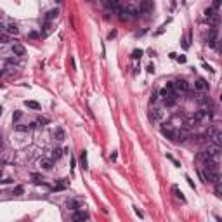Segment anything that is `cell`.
<instances>
[{
  "mask_svg": "<svg viewBox=\"0 0 222 222\" xmlns=\"http://www.w3.org/2000/svg\"><path fill=\"white\" fill-rule=\"evenodd\" d=\"M194 89H196V90H206V89H208V83H206V80H203V78H198V80L194 82Z\"/></svg>",
  "mask_w": 222,
  "mask_h": 222,
  "instance_id": "cell-6",
  "label": "cell"
},
{
  "mask_svg": "<svg viewBox=\"0 0 222 222\" xmlns=\"http://www.w3.org/2000/svg\"><path fill=\"white\" fill-rule=\"evenodd\" d=\"M24 104H26L28 108H31V110H40V104H38L37 101H26Z\"/></svg>",
  "mask_w": 222,
  "mask_h": 222,
  "instance_id": "cell-20",
  "label": "cell"
},
{
  "mask_svg": "<svg viewBox=\"0 0 222 222\" xmlns=\"http://www.w3.org/2000/svg\"><path fill=\"white\" fill-rule=\"evenodd\" d=\"M38 123H43L45 125V123H49V120L47 118H38Z\"/></svg>",
  "mask_w": 222,
  "mask_h": 222,
  "instance_id": "cell-30",
  "label": "cell"
},
{
  "mask_svg": "<svg viewBox=\"0 0 222 222\" xmlns=\"http://www.w3.org/2000/svg\"><path fill=\"white\" fill-rule=\"evenodd\" d=\"M57 16H59V11H57V9H51V11L47 12V16H45V19H47V21L51 23V21H52V19H56Z\"/></svg>",
  "mask_w": 222,
  "mask_h": 222,
  "instance_id": "cell-15",
  "label": "cell"
},
{
  "mask_svg": "<svg viewBox=\"0 0 222 222\" xmlns=\"http://www.w3.org/2000/svg\"><path fill=\"white\" fill-rule=\"evenodd\" d=\"M85 219H89V215L85 212H75L73 213V221H85Z\"/></svg>",
  "mask_w": 222,
  "mask_h": 222,
  "instance_id": "cell-16",
  "label": "cell"
},
{
  "mask_svg": "<svg viewBox=\"0 0 222 222\" xmlns=\"http://www.w3.org/2000/svg\"><path fill=\"white\" fill-rule=\"evenodd\" d=\"M206 116H210V113H208V111L203 108V110H200L196 115H194V122H201V120H203V118H206Z\"/></svg>",
  "mask_w": 222,
  "mask_h": 222,
  "instance_id": "cell-8",
  "label": "cell"
},
{
  "mask_svg": "<svg viewBox=\"0 0 222 222\" xmlns=\"http://www.w3.org/2000/svg\"><path fill=\"white\" fill-rule=\"evenodd\" d=\"M0 146H2V137H0Z\"/></svg>",
  "mask_w": 222,
  "mask_h": 222,
  "instance_id": "cell-36",
  "label": "cell"
},
{
  "mask_svg": "<svg viewBox=\"0 0 222 222\" xmlns=\"http://www.w3.org/2000/svg\"><path fill=\"white\" fill-rule=\"evenodd\" d=\"M149 120H151V122H160V120H162V111L160 110H153L151 113H149Z\"/></svg>",
  "mask_w": 222,
  "mask_h": 222,
  "instance_id": "cell-9",
  "label": "cell"
},
{
  "mask_svg": "<svg viewBox=\"0 0 222 222\" xmlns=\"http://www.w3.org/2000/svg\"><path fill=\"white\" fill-rule=\"evenodd\" d=\"M80 165L83 170H87L89 168V162H87V151H82V154H80Z\"/></svg>",
  "mask_w": 222,
  "mask_h": 222,
  "instance_id": "cell-10",
  "label": "cell"
},
{
  "mask_svg": "<svg viewBox=\"0 0 222 222\" xmlns=\"http://www.w3.org/2000/svg\"><path fill=\"white\" fill-rule=\"evenodd\" d=\"M222 135H221V130H213V135H212V139H213V144H217V146H221V142H222V139H221Z\"/></svg>",
  "mask_w": 222,
  "mask_h": 222,
  "instance_id": "cell-13",
  "label": "cell"
},
{
  "mask_svg": "<svg viewBox=\"0 0 222 222\" xmlns=\"http://www.w3.org/2000/svg\"><path fill=\"white\" fill-rule=\"evenodd\" d=\"M123 12H127V14H130V16H139L141 14V9H137V7H134V5H129V7H125L123 9Z\"/></svg>",
  "mask_w": 222,
  "mask_h": 222,
  "instance_id": "cell-7",
  "label": "cell"
},
{
  "mask_svg": "<svg viewBox=\"0 0 222 222\" xmlns=\"http://www.w3.org/2000/svg\"><path fill=\"white\" fill-rule=\"evenodd\" d=\"M7 31H9V33H14V35H18V33H19L18 24H16V23H9V26H7Z\"/></svg>",
  "mask_w": 222,
  "mask_h": 222,
  "instance_id": "cell-18",
  "label": "cell"
},
{
  "mask_svg": "<svg viewBox=\"0 0 222 222\" xmlns=\"http://www.w3.org/2000/svg\"><path fill=\"white\" fill-rule=\"evenodd\" d=\"M217 28H212L210 30V33H208V43H210V47H215V42H217Z\"/></svg>",
  "mask_w": 222,
  "mask_h": 222,
  "instance_id": "cell-5",
  "label": "cell"
},
{
  "mask_svg": "<svg viewBox=\"0 0 222 222\" xmlns=\"http://www.w3.org/2000/svg\"><path fill=\"white\" fill-rule=\"evenodd\" d=\"M54 137L57 139V141H63V139H64V130H63V129H56Z\"/></svg>",
  "mask_w": 222,
  "mask_h": 222,
  "instance_id": "cell-19",
  "label": "cell"
},
{
  "mask_svg": "<svg viewBox=\"0 0 222 222\" xmlns=\"http://www.w3.org/2000/svg\"><path fill=\"white\" fill-rule=\"evenodd\" d=\"M186 181H187V182H189V186H191V187H194V182H193V181H191V179H189V177H186Z\"/></svg>",
  "mask_w": 222,
  "mask_h": 222,
  "instance_id": "cell-34",
  "label": "cell"
},
{
  "mask_svg": "<svg viewBox=\"0 0 222 222\" xmlns=\"http://www.w3.org/2000/svg\"><path fill=\"white\" fill-rule=\"evenodd\" d=\"M2 73H4V71H2V70H0V76H2Z\"/></svg>",
  "mask_w": 222,
  "mask_h": 222,
  "instance_id": "cell-37",
  "label": "cell"
},
{
  "mask_svg": "<svg viewBox=\"0 0 222 222\" xmlns=\"http://www.w3.org/2000/svg\"><path fill=\"white\" fill-rule=\"evenodd\" d=\"M30 129H31V125H16V130L18 132H28Z\"/></svg>",
  "mask_w": 222,
  "mask_h": 222,
  "instance_id": "cell-23",
  "label": "cell"
},
{
  "mask_svg": "<svg viewBox=\"0 0 222 222\" xmlns=\"http://www.w3.org/2000/svg\"><path fill=\"white\" fill-rule=\"evenodd\" d=\"M38 163H40V166H42L43 170H51V168H52V162H51V160H47V158H42Z\"/></svg>",
  "mask_w": 222,
  "mask_h": 222,
  "instance_id": "cell-12",
  "label": "cell"
},
{
  "mask_svg": "<svg viewBox=\"0 0 222 222\" xmlns=\"http://www.w3.org/2000/svg\"><path fill=\"white\" fill-rule=\"evenodd\" d=\"M9 42H11L9 35H5V33H0V43H9Z\"/></svg>",
  "mask_w": 222,
  "mask_h": 222,
  "instance_id": "cell-25",
  "label": "cell"
},
{
  "mask_svg": "<svg viewBox=\"0 0 222 222\" xmlns=\"http://www.w3.org/2000/svg\"><path fill=\"white\" fill-rule=\"evenodd\" d=\"M63 2H64V0H56V4H63Z\"/></svg>",
  "mask_w": 222,
  "mask_h": 222,
  "instance_id": "cell-35",
  "label": "cell"
},
{
  "mask_svg": "<svg viewBox=\"0 0 222 222\" xmlns=\"http://www.w3.org/2000/svg\"><path fill=\"white\" fill-rule=\"evenodd\" d=\"M142 54H144V52H142L141 49H135V51L132 52V57H134V59H141V57H142Z\"/></svg>",
  "mask_w": 222,
  "mask_h": 222,
  "instance_id": "cell-24",
  "label": "cell"
},
{
  "mask_svg": "<svg viewBox=\"0 0 222 222\" xmlns=\"http://www.w3.org/2000/svg\"><path fill=\"white\" fill-rule=\"evenodd\" d=\"M148 71H149V73H153V71H154V66H153V64H149V66H148Z\"/></svg>",
  "mask_w": 222,
  "mask_h": 222,
  "instance_id": "cell-33",
  "label": "cell"
},
{
  "mask_svg": "<svg viewBox=\"0 0 222 222\" xmlns=\"http://www.w3.org/2000/svg\"><path fill=\"white\" fill-rule=\"evenodd\" d=\"M172 191H174V194H175V196H177V198H179L181 201H186V198H184V194H182V191H181V189H179L177 186H174V187H172Z\"/></svg>",
  "mask_w": 222,
  "mask_h": 222,
  "instance_id": "cell-17",
  "label": "cell"
},
{
  "mask_svg": "<svg viewBox=\"0 0 222 222\" xmlns=\"http://www.w3.org/2000/svg\"><path fill=\"white\" fill-rule=\"evenodd\" d=\"M156 101H158V94L153 92V94H151V99H149V102H151V104H154Z\"/></svg>",
  "mask_w": 222,
  "mask_h": 222,
  "instance_id": "cell-26",
  "label": "cell"
},
{
  "mask_svg": "<svg viewBox=\"0 0 222 222\" xmlns=\"http://www.w3.org/2000/svg\"><path fill=\"white\" fill-rule=\"evenodd\" d=\"M61 156H63V149H54V151H52V154H51V158H52V160H59Z\"/></svg>",
  "mask_w": 222,
  "mask_h": 222,
  "instance_id": "cell-21",
  "label": "cell"
},
{
  "mask_svg": "<svg viewBox=\"0 0 222 222\" xmlns=\"http://www.w3.org/2000/svg\"><path fill=\"white\" fill-rule=\"evenodd\" d=\"M201 177H203L205 182H212V184L219 182V174H217V170H212V168H206V166H205V170L201 172Z\"/></svg>",
  "mask_w": 222,
  "mask_h": 222,
  "instance_id": "cell-1",
  "label": "cell"
},
{
  "mask_svg": "<svg viewBox=\"0 0 222 222\" xmlns=\"http://www.w3.org/2000/svg\"><path fill=\"white\" fill-rule=\"evenodd\" d=\"M219 153H221V146H217V144L210 146V148L205 151L206 156H210V158H217V160H219Z\"/></svg>",
  "mask_w": 222,
  "mask_h": 222,
  "instance_id": "cell-4",
  "label": "cell"
},
{
  "mask_svg": "<svg viewBox=\"0 0 222 222\" xmlns=\"http://www.w3.org/2000/svg\"><path fill=\"white\" fill-rule=\"evenodd\" d=\"M177 61H179V63H186V57H184V56H179V57H177Z\"/></svg>",
  "mask_w": 222,
  "mask_h": 222,
  "instance_id": "cell-31",
  "label": "cell"
},
{
  "mask_svg": "<svg viewBox=\"0 0 222 222\" xmlns=\"http://www.w3.org/2000/svg\"><path fill=\"white\" fill-rule=\"evenodd\" d=\"M174 85H175V90H179V92H189L191 90V85L186 82V80H177V82H174Z\"/></svg>",
  "mask_w": 222,
  "mask_h": 222,
  "instance_id": "cell-2",
  "label": "cell"
},
{
  "mask_svg": "<svg viewBox=\"0 0 222 222\" xmlns=\"http://www.w3.org/2000/svg\"><path fill=\"white\" fill-rule=\"evenodd\" d=\"M219 7H221V0H213V5H212V9L219 11Z\"/></svg>",
  "mask_w": 222,
  "mask_h": 222,
  "instance_id": "cell-28",
  "label": "cell"
},
{
  "mask_svg": "<svg viewBox=\"0 0 222 222\" xmlns=\"http://www.w3.org/2000/svg\"><path fill=\"white\" fill-rule=\"evenodd\" d=\"M12 52H14V56H24V47L21 43H14L12 45Z\"/></svg>",
  "mask_w": 222,
  "mask_h": 222,
  "instance_id": "cell-11",
  "label": "cell"
},
{
  "mask_svg": "<svg viewBox=\"0 0 222 222\" xmlns=\"http://www.w3.org/2000/svg\"><path fill=\"white\" fill-rule=\"evenodd\" d=\"M68 208H71V210H78V208H80V203L75 201V200H70V201H68Z\"/></svg>",
  "mask_w": 222,
  "mask_h": 222,
  "instance_id": "cell-22",
  "label": "cell"
},
{
  "mask_svg": "<svg viewBox=\"0 0 222 222\" xmlns=\"http://www.w3.org/2000/svg\"><path fill=\"white\" fill-rule=\"evenodd\" d=\"M108 5H110V9L113 12H116V14H120V16L123 14V7L120 5V0H110Z\"/></svg>",
  "mask_w": 222,
  "mask_h": 222,
  "instance_id": "cell-3",
  "label": "cell"
},
{
  "mask_svg": "<svg viewBox=\"0 0 222 222\" xmlns=\"http://www.w3.org/2000/svg\"><path fill=\"white\" fill-rule=\"evenodd\" d=\"M21 116H23V113H21V111H16V113L12 115V120H16V122H18L19 118H21Z\"/></svg>",
  "mask_w": 222,
  "mask_h": 222,
  "instance_id": "cell-27",
  "label": "cell"
},
{
  "mask_svg": "<svg viewBox=\"0 0 222 222\" xmlns=\"http://www.w3.org/2000/svg\"><path fill=\"white\" fill-rule=\"evenodd\" d=\"M162 134L165 135L166 139H175V132L170 129V127H166V129H162Z\"/></svg>",
  "mask_w": 222,
  "mask_h": 222,
  "instance_id": "cell-14",
  "label": "cell"
},
{
  "mask_svg": "<svg viewBox=\"0 0 222 222\" xmlns=\"http://www.w3.org/2000/svg\"><path fill=\"white\" fill-rule=\"evenodd\" d=\"M115 37H116V31H111L110 35H108V38H110V40H111V38H115Z\"/></svg>",
  "mask_w": 222,
  "mask_h": 222,
  "instance_id": "cell-32",
  "label": "cell"
},
{
  "mask_svg": "<svg viewBox=\"0 0 222 222\" xmlns=\"http://www.w3.org/2000/svg\"><path fill=\"white\" fill-rule=\"evenodd\" d=\"M21 193H23V187H21V186H18V187L14 189V194H21Z\"/></svg>",
  "mask_w": 222,
  "mask_h": 222,
  "instance_id": "cell-29",
  "label": "cell"
}]
</instances>
